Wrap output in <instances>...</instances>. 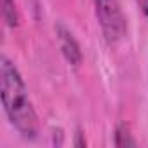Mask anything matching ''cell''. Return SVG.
Wrapping results in <instances>:
<instances>
[{"label": "cell", "instance_id": "cell-5", "mask_svg": "<svg viewBox=\"0 0 148 148\" xmlns=\"http://www.w3.org/2000/svg\"><path fill=\"white\" fill-rule=\"evenodd\" d=\"M2 19L9 28H16L19 25V14L14 0H2Z\"/></svg>", "mask_w": 148, "mask_h": 148}, {"label": "cell", "instance_id": "cell-4", "mask_svg": "<svg viewBox=\"0 0 148 148\" xmlns=\"http://www.w3.org/2000/svg\"><path fill=\"white\" fill-rule=\"evenodd\" d=\"M113 145L119 148H127V146H138V141L134 139L131 127L127 124H119L113 131Z\"/></svg>", "mask_w": 148, "mask_h": 148}, {"label": "cell", "instance_id": "cell-2", "mask_svg": "<svg viewBox=\"0 0 148 148\" xmlns=\"http://www.w3.org/2000/svg\"><path fill=\"white\" fill-rule=\"evenodd\" d=\"M94 12L108 44H117L127 32V21L119 0H94Z\"/></svg>", "mask_w": 148, "mask_h": 148}, {"label": "cell", "instance_id": "cell-3", "mask_svg": "<svg viewBox=\"0 0 148 148\" xmlns=\"http://www.w3.org/2000/svg\"><path fill=\"white\" fill-rule=\"evenodd\" d=\"M56 37H58L59 49H61V54L64 56V59H66L71 66L79 68V66L82 64V59H84L79 40L73 37V33H71L63 23H58V26H56Z\"/></svg>", "mask_w": 148, "mask_h": 148}, {"label": "cell", "instance_id": "cell-1", "mask_svg": "<svg viewBox=\"0 0 148 148\" xmlns=\"http://www.w3.org/2000/svg\"><path fill=\"white\" fill-rule=\"evenodd\" d=\"M0 98L9 124L28 141L38 136V117L28 94V87L18 66L5 56H0Z\"/></svg>", "mask_w": 148, "mask_h": 148}, {"label": "cell", "instance_id": "cell-7", "mask_svg": "<svg viewBox=\"0 0 148 148\" xmlns=\"http://www.w3.org/2000/svg\"><path fill=\"white\" fill-rule=\"evenodd\" d=\"M136 4H138V7H139V11L148 18V0H136Z\"/></svg>", "mask_w": 148, "mask_h": 148}, {"label": "cell", "instance_id": "cell-6", "mask_svg": "<svg viewBox=\"0 0 148 148\" xmlns=\"http://www.w3.org/2000/svg\"><path fill=\"white\" fill-rule=\"evenodd\" d=\"M73 146H77V148H84L86 146V138H84V132L79 129L77 134H75V141H73Z\"/></svg>", "mask_w": 148, "mask_h": 148}]
</instances>
